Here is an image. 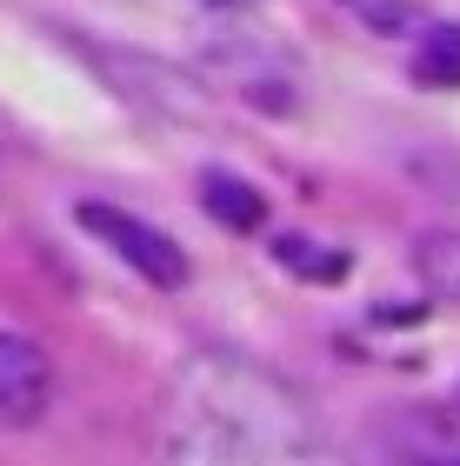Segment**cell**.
Listing matches in <instances>:
<instances>
[{
    "label": "cell",
    "mask_w": 460,
    "mask_h": 466,
    "mask_svg": "<svg viewBox=\"0 0 460 466\" xmlns=\"http://www.w3.org/2000/svg\"><path fill=\"white\" fill-rule=\"evenodd\" d=\"M167 466H327V440L281 373L200 353L167 400Z\"/></svg>",
    "instance_id": "6da1fadb"
},
{
    "label": "cell",
    "mask_w": 460,
    "mask_h": 466,
    "mask_svg": "<svg viewBox=\"0 0 460 466\" xmlns=\"http://www.w3.org/2000/svg\"><path fill=\"white\" fill-rule=\"evenodd\" d=\"M74 220L94 233L100 247H114L120 260H128L140 280H154V287H187V253L167 240L160 227H148V220H134V214H120V207H100V200H80L74 207Z\"/></svg>",
    "instance_id": "7a4b0ae2"
},
{
    "label": "cell",
    "mask_w": 460,
    "mask_h": 466,
    "mask_svg": "<svg viewBox=\"0 0 460 466\" xmlns=\"http://www.w3.org/2000/svg\"><path fill=\"white\" fill-rule=\"evenodd\" d=\"M54 407V367L27 333H0V427H34Z\"/></svg>",
    "instance_id": "3957f363"
},
{
    "label": "cell",
    "mask_w": 460,
    "mask_h": 466,
    "mask_svg": "<svg viewBox=\"0 0 460 466\" xmlns=\"http://www.w3.org/2000/svg\"><path fill=\"white\" fill-rule=\"evenodd\" d=\"M200 207H207V214H214L220 227H234V233H254V227L267 220V200H261V187H247L240 174H220V167L200 180Z\"/></svg>",
    "instance_id": "277c9868"
},
{
    "label": "cell",
    "mask_w": 460,
    "mask_h": 466,
    "mask_svg": "<svg viewBox=\"0 0 460 466\" xmlns=\"http://www.w3.org/2000/svg\"><path fill=\"white\" fill-rule=\"evenodd\" d=\"M414 80H421V87H460V27H427L421 34Z\"/></svg>",
    "instance_id": "5b68a950"
},
{
    "label": "cell",
    "mask_w": 460,
    "mask_h": 466,
    "mask_svg": "<svg viewBox=\"0 0 460 466\" xmlns=\"http://www.w3.org/2000/svg\"><path fill=\"white\" fill-rule=\"evenodd\" d=\"M414 267H421V280L434 293L460 300V233H427V240L414 247Z\"/></svg>",
    "instance_id": "8992f818"
},
{
    "label": "cell",
    "mask_w": 460,
    "mask_h": 466,
    "mask_svg": "<svg viewBox=\"0 0 460 466\" xmlns=\"http://www.w3.org/2000/svg\"><path fill=\"white\" fill-rule=\"evenodd\" d=\"M353 14L367 20V27H381V34H401L414 27V0H347Z\"/></svg>",
    "instance_id": "52a82bcc"
},
{
    "label": "cell",
    "mask_w": 460,
    "mask_h": 466,
    "mask_svg": "<svg viewBox=\"0 0 460 466\" xmlns=\"http://www.w3.org/2000/svg\"><path fill=\"white\" fill-rule=\"evenodd\" d=\"M281 260L294 267V273H321V280H333V273H347V260H341V253H307V240H294V233L281 240Z\"/></svg>",
    "instance_id": "ba28073f"
},
{
    "label": "cell",
    "mask_w": 460,
    "mask_h": 466,
    "mask_svg": "<svg viewBox=\"0 0 460 466\" xmlns=\"http://www.w3.org/2000/svg\"><path fill=\"white\" fill-rule=\"evenodd\" d=\"M214 7H247V0H214Z\"/></svg>",
    "instance_id": "9c48e42d"
}]
</instances>
